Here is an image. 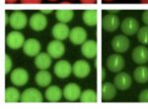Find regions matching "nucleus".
<instances>
[{"instance_id": "obj_1", "label": "nucleus", "mask_w": 148, "mask_h": 109, "mask_svg": "<svg viewBox=\"0 0 148 109\" xmlns=\"http://www.w3.org/2000/svg\"><path fill=\"white\" fill-rule=\"evenodd\" d=\"M28 18L22 11H14L9 17V25L14 30H22L27 26Z\"/></svg>"}, {"instance_id": "obj_2", "label": "nucleus", "mask_w": 148, "mask_h": 109, "mask_svg": "<svg viewBox=\"0 0 148 109\" xmlns=\"http://www.w3.org/2000/svg\"><path fill=\"white\" fill-rule=\"evenodd\" d=\"M11 83L16 87H23L25 86L29 81L28 72L23 68H16L11 72L10 75Z\"/></svg>"}, {"instance_id": "obj_3", "label": "nucleus", "mask_w": 148, "mask_h": 109, "mask_svg": "<svg viewBox=\"0 0 148 109\" xmlns=\"http://www.w3.org/2000/svg\"><path fill=\"white\" fill-rule=\"evenodd\" d=\"M25 37L22 32H11L6 37V44L11 49H19L25 43Z\"/></svg>"}, {"instance_id": "obj_4", "label": "nucleus", "mask_w": 148, "mask_h": 109, "mask_svg": "<svg viewBox=\"0 0 148 109\" xmlns=\"http://www.w3.org/2000/svg\"><path fill=\"white\" fill-rule=\"evenodd\" d=\"M106 65L111 72L116 73V72H121L125 68V62L123 56L119 55V54H112L107 59Z\"/></svg>"}, {"instance_id": "obj_5", "label": "nucleus", "mask_w": 148, "mask_h": 109, "mask_svg": "<svg viewBox=\"0 0 148 109\" xmlns=\"http://www.w3.org/2000/svg\"><path fill=\"white\" fill-rule=\"evenodd\" d=\"M121 29L125 35H133L139 30V24L135 18L127 17L121 22Z\"/></svg>"}, {"instance_id": "obj_6", "label": "nucleus", "mask_w": 148, "mask_h": 109, "mask_svg": "<svg viewBox=\"0 0 148 109\" xmlns=\"http://www.w3.org/2000/svg\"><path fill=\"white\" fill-rule=\"evenodd\" d=\"M42 94L38 89L30 87L25 89L21 94V101L22 102H42Z\"/></svg>"}, {"instance_id": "obj_7", "label": "nucleus", "mask_w": 148, "mask_h": 109, "mask_svg": "<svg viewBox=\"0 0 148 109\" xmlns=\"http://www.w3.org/2000/svg\"><path fill=\"white\" fill-rule=\"evenodd\" d=\"M111 45L116 53H123L130 47V39L125 35H118L112 40Z\"/></svg>"}, {"instance_id": "obj_8", "label": "nucleus", "mask_w": 148, "mask_h": 109, "mask_svg": "<svg viewBox=\"0 0 148 109\" xmlns=\"http://www.w3.org/2000/svg\"><path fill=\"white\" fill-rule=\"evenodd\" d=\"M91 67L89 63L86 62L85 60H78L73 64L72 66V73L74 76L79 79H84L90 74Z\"/></svg>"}, {"instance_id": "obj_9", "label": "nucleus", "mask_w": 148, "mask_h": 109, "mask_svg": "<svg viewBox=\"0 0 148 109\" xmlns=\"http://www.w3.org/2000/svg\"><path fill=\"white\" fill-rule=\"evenodd\" d=\"M132 84V79L127 73L121 72L118 73L114 79V85L120 91H126Z\"/></svg>"}, {"instance_id": "obj_10", "label": "nucleus", "mask_w": 148, "mask_h": 109, "mask_svg": "<svg viewBox=\"0 0 148 109\" xmlns=\"http://www.w3.org/2000/svg\"><path fill=\"white\" fill-rule=\"evenodd\" d=\"M47 53L51 55V58L53 59H58L64 54L65 52V46L61 42V40H52L49 43V45L47 47Z\"/></svg>"}, {"instance_id": "obj_11", "label": "nucleus", "mask_w": 148, "mask_h": 109, "mask_svg": "<svg viewBox=\"0 0 148 109\" xmlns=\"http://www.w3.org/2000/svg\"><path fill=\"white\" fill-rule=\"evenodd\" d=\"M53 71L56 77L60 78V79H65V78L69 77L72 73V67H71L70 63L68 61L60 60L56 63Z\"/></svg>"}, {"instance_id": "obj_12", "label": "nucleus", "mask_w": 148, "mask_h": 109, "mask_svg": "<svg viewBox=\"0 0 148 109\" xmlns=\"http://www.w3.org/2000/svg\"><path fill=\"white\" fill-rule=\"evenodd\" d=\"M120 26V19L116 14H107L103 17L102 27L107 32H114Z\"/></svg>"}, {"instance_id": "obj_13", "label": "nucleus", "mask_w": 148, "mask_h": 109, "mask_svg": "<svg viewBox=\"0 0 148 109\" xmlns=\"http://www.w3.org/2000/svg\"><path fill=\"white\" fill-rule=\"evenodd\" d=\"M47 26V19L42 13H35L30 18V27L36 32L45 30Z\"/></svg>"}, {"instance_id": "obj_14", "label": "nucleus", "mask_w": 148, "mask_h": 109, "mask_svg": "<svg viewBox=\"0 0 148 109\" xmlns=\"http://www.w3.org/2000/svg\"><path fill=\"white\" fill-rule=\"evenodd\" d=\"M81 89L77 84L70 83L67 84L63 89V96L68 101H75L80 97Z\"/></svg>"}, {"instance_id": "obj_15", "label": "nucleus", "mask_w": 148, "mask_h": 109, "mask_svg": "<svg viewBox=\"0 0 148 109\" xmlns=\"http://www.w3.org/2000/svg\"><path fill=\"white\" fill-rule=\"evenodd\" d=\"M69 39H70V41L75 45L83 44L87 39V32L82 27H75L70 30Z\"/></svg>"}, {"instance_id": "obj_16", "label": "nucleus", "mask_w": 148, "mask_h": 109, "mask_svg": "<svg viewBox=\"0 0 148 109\" xmlns=\"http://www.w3.org/2000/svg\"><path fill=\"white\" fill-rule=\"evenodd\" d=\"M23 51L26 55L30 56H37L40 51V43L36 39H29L25 41L23 45Z\"/></svg>"}, {"instance_id": "obj_17", "label": "nucleus", "mask_w": 148, "mask_h": 109, "mask_svg": "<svg viewBox=\"0 0 148 109\" xmlns=\"http://www.w3.org/2000/svg\"><path fill=\"white\" fill-rule=\"evenodd\" d=\"M132 60L136 64H145L148 62V48L144 45L136 46L131 53Z\"/></svg>"}, {"instance_id": "obj_18", "label": "nucleus", "mask_w": 148, "mask_h": 109, "mask_svg": "<svg viewBox=\"0 0 148 109\" xmlns=\"http://www.w3.org/2000/svg\"><path fill=\"white\" fill-rule=\"evenodd\" d=\"M97 42L94 39L86 40L81 46V52L82 54L88 59H93L97 56Z\"/></svg>"}, {"instance_id": "obj_19", "label": "nucleus", "mask_w": 148, "mask_h": 109, "mask_svg": "<svg viewBox=\"0 0 148 109\" xmlns=\"http://www.w3.org/2000/svg\"><path fill=\"white\" fill-rule=\"evenodd\" d=\"M70 30L65 23H57L52 28V35L57 40H64L69 37Z\"/></svg>"}, {"instance_id": "obj_20", "label": "nucleus", "mask_w": 148, "mask_h": 109, "mask_svg": "<svg viewBox=\"0 0 148 109\" xmlns=\"http://www.w3.org/2000/svg\"><path fill=\"white\" fill-rule=\"evenodd\" d=\"M51 57L49 53L42 52L39 53L35 58V65L40 70H47L51 67Z\"/></svg>"}, {"instance_id": "obj_21", "label": "nucleus", "mask_w": 148, "mask_h": 109, "mask_svg": "<svg viewBox=\"0 0 148 109\" xmlns=\"http://www.w3.org/2000/svg\"><path fill=\"white\" fill-rule=\"evenodd\" d=\"M63 91L57 86H51L46 89V98L49 102H57L61 99Z\"/></svg>"}, {"instance_id": "obj_22", "label": "nucleus", "mask_w": 148, "mask_h": 109, "mask_svg": "<svg viewBox=\"0 0 148 109\" xmlns=\"http://www.w3.org/2000/svg\"><path fill=\"white\" fill-rule=\"evenodd\" d=\"M116 94V87L111 83H104L102 86V97L104 101L112 100Z\"/></svg>"}, {"instance_id": "obj_23", "label": "nucleus", "mask_w": 148, "mask_h": 109, "mask_svg": "<svg viewBox=\"0 0 148 109\" xmlns=\"http://www.w3.org/2000/svg\"><path fill=\"white\" fill-rule=\"evenodd\" d=\"M35 81L37 85L40 87H46L51 82V74L47 70H40L37 73L35 77Z\"/></svg>"}, {"instance_id": "obj_24", "label": "nucleus", "mask_w": 148, "mask_h": 109, "mask_svg": "<svg viewBox=\"0 0 148 109\" xmlns=\"http://www.w3.org/2000/svg\"><path fill=\"white\" fill-rule=\"evenodd\" d=\"M133 78L138 84H145L148 82V67L144 65L138 66L133 72Z\"/></svg>"}, {"instance_id": "obj_25", "label": "nucleus", "mask_w": 148, "mask_h": 109, "mask_svg": "<svg viewBox=\"0 0 148 109\" xmlns=\"http://www.w3.org/2000/svg\"><path fill=\"white\" fill-rule=\"evenodd\" d=\"M83 22L88 26H95L97 25L98 22V13L96 10H86L83 12L82 15Z\"/></svg>"}, {"instance_id": "obj_26", "label": "nucleus", "mask_w": 148, "mask_h": 109, "mask_svg": "<svg viewBox=\"0 0 148 109\" xmlns=\"http://www.w3.org/2000/svg\"><path fill=\"white\" fill-rule=\"evenodd\" d=\"M21 100V93L16 87H9L5 91V101L6 102H18Z\"/></svg>"}, {"instance_id": "obj_27", "label": "nucleus", "mask_w": 148, "mask_h": 109, "mask_svg": "<svg viewBox=\"0 0 148 109\" xmlns=\"http://www.w3.org/2000/svg\"><path fill=\"white\" fill-rule=\"evenodd\" d=\"M80 101L81 102H88V103H95L97 102V92L94 89H85L84 91L81 92L80 95Z\"/></svg>"}, {"instance_id": "obj_28", "label": "nucleus", "mask_w": 148, "mask_h": 109, "mask_svg": "<svg viewBox=\"0 0 148 109\" xmlns=\"http://www.w3.org/2000/svg\"><path fill=\"white\" fill-rule=\"evenodd\" d=\"M74 13L72 10H57L56 17L60 23H68L73 19Z\"/></svg>"}, {"instance_id": "obj_29", "label": "nucleus", "mask_w": 148, "mask_h": 109, "mask_svg": "<svg viewBox=\"0 0 148 109\" xmlns=\"http://www.w3.org/2000/svg\"><path fill=\"white\" fill-rule=\"evenodd\" d=\"M137 39L142 44H148V26L141 27L138 30Z\"/></svg>"}, {"instance_id": "obj_30", "label": "nucleus", "mask_w": 148, "mask_h": 109, "mask_svg": "<svg viewBox=\"0 0 148 109\" xmlns=\"http://www.w3.org/2000/svg\"><path fill=\"white\" fill-rule=\"evenodd\" d=\"M138 100L140 102H148V89H144L143 91H140L139 96H138Z\"/></svg>"}, {"instance_id": "obj_31", "label": "nucleus", "mask_w": 148, "mask_h": 109, "mask_svg": "<svg viewBox=\"0 0 148 109\" xmlns=\"http://www.w3.org/2000/svg\"><path fill=\"white\" fill-rule=\"evenodd\" d=\"M11 68H12V60L10 58V56L8 54L5 55V73H9L11 71Z\"/></svg>"}, {"instance_id": "obj_32", "label": "nucleus", "mask_w": 148, "mask_h": 109, "mask_svg": "<svg viewBox=\"0 0 148 109\" xmlns=\"http://www.w3.org/2000/svg\"><path fill=\"white\" fill-rule=\"evenodd\" d=\"M142 21H143V23H144L145 25L148 26V10L143 12V14H142Z\"/></svg>"}, {"instance_id": "obj_33", "label": "nucleus", "mask_w": 148, "mask_h": 109, "mask_svg": "<svg viewBox=\"0 0 148 109\" xmlns=\"http://www.w3.org/2000/svg\"><path fill=\"white\" fill-rule=\"evenodd\" d=\"M22 3H25V4H30V3H33V4H38V3H40L42 0H21Z\"/></svg>"}, {"instance_id": "obj_34", "label": "nucleus", "mask_w": 148, "mask_h": 109, "mask_svg": "<svg viewBox=\"0 0 148 109\" xmlns=\"http://www.w3.org/2000/svg\"><path fill=\"white\" fill-rule=\"evenodd\" d=\"M80 2L85 4H95L97 3V0H80Z\"/></svg>"}, {"instance_id": "obj_35", "label": "nucleus", "mask_w": 148, "mask_h": 109, "mask_svg": "<svg viewBox=\"0 0 148 109\" xmlns=\"http://www.w3.org/2000/svg\"><path fill=\"white\" fill-rule=\"evenodd\" d=\"M40 13L45 14V15H47V14H51V10H42V12H40Z\"/></svg>"}, {"instance_id": "obj_36", "label": "nucleus", "mask_w": 148, "mask_h": 109, "mask_svg": "<svg viewBox=\"0 0 148 109\" xmlns=\"http://www.w3.org/2000/svg\"><path fill=\"white\" fill-rule=\"evenodd\" d=\"M102 75H103V80H105V78H106V70L105 69H102Z\"/></svg>"}, {"instance_id": "obj_37", "label": "nucleus", "mask_w": 148, "mask_h": 109, "mask_svg": "<svg viewBox=\"0 0 148 109\" xmlns=\"http://www.w3.org/2000/svg\"><path fill=\"white\" fill-rule=\"evenodd\" d=\"M5 1H6V3H15L18 0H5Z\"/></svg>"}, {"instance_id": "obj_38", "label": "nucleus", "mask_w": 148, "mask_h": 109, "mask_svg": "<svg viewBox=\"0 0 148 109\" xmlns=\"http://www.w3.org/2000/svg\"><path fill=\"white\" fill-rule=\"evenodd\" d=\"M5 23H9V16L7 15V13L5 14Z\"/></svg>"}, {"instance_id": "obj_39", "label": "nucleus", "mask_w": 148, "mask_h": 109, "mask_svg": "<svg viewBox=\"0 0 148 109\" xmlns=\"http://www.w3.org/2000/svg\"><path fill=\"white\" fill-rule=\"evenodd\" d=\"M140 2L143 4H148V0H140Z\"/></svg>"}, {"instance_id": "obj_40", "label": "nucleus", "mask_w": 148, "mask_h": 109, "mask_svg": "<svg viewBox=\"0 0 148 109\" xmlns=\"http://www.w3.org/2000/svg\"><path fill=\"white\" fill-rule=\"evenodd\" d=\"M109 13H111V14H116V13H119V10H114V11H110Z\"/></svg>"}, {"instance_id": "obj_41", "label": "nucleus", "mask_w": 148, "mask_h": 109, "mask_svg": "<svg viewBox=\"0 0 148 109\" xmlns=\"http://www.w3.org/2000/svg\"><path fill=\"white\" fill-rule=\"evenodd\" d=\"M103 1H105V2H113L114 0H103Z\"/></svg>"}, {"instance_id": "obj_42", "label": "nucleus", "mask_w": 148, "mask_h": 109, "mask_svg": "<svg viewBox=\"0 0 148 109\" xmlns=\"http://www.w3.org/2000/svg\"><path fill=\"white\" fill-rule=\"evenodd\" d=\"M49 1H51V2H56V1H57V0H49Z\"/></svg>"}]
</instances>
